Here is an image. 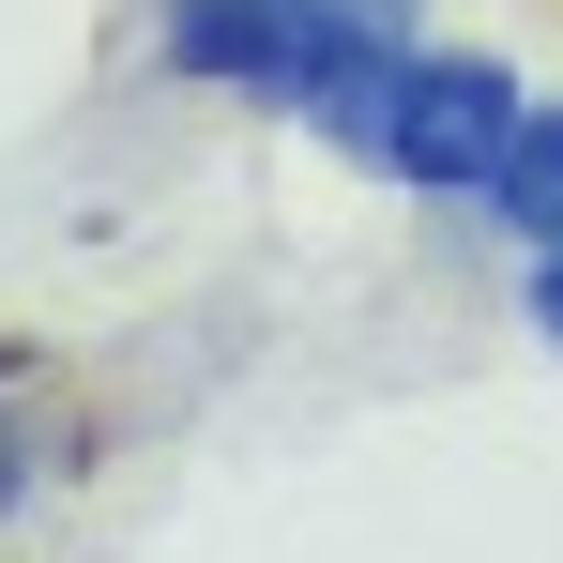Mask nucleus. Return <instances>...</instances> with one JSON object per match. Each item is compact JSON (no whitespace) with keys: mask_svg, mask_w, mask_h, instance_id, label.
<instances>
[{"mask_svg":"<svg viewBox=\"0 0 563 563\" xmlns=\"http://www.w3.org/2000/svg\"><path fill=\"white\" fill-rule=\"evenodd\" d=\"M153 46H168L184 77H229V92L305 107V122L351 153L366 107H380V77H396L427 31H411V0H168Z\"/></svg>","mask_w":563,"mask_h":563,"instance_id":"nucleus-1","label":"nucleus"},{"mask_svg":"<svg viewBox=\"0 0 563 563\" xmlns=\"http://www.w3.org/2000/svg\"><path fill=\"white\" fill-rule=\"evenodd\" d=\"M518 77L487 62V46H411L396 77H380V107H366V153L380 184H411V198H487V168H503V137H518Z\"/></svg>","mask_w":563,"mask_h":563,"instance_id":"nucleus-2","label":"nucleus"},{"mask_svg":"<svg viewBox=\"0 0 563 563\" xmlns=\"http://www.w3.org/2000/svg\"><path fill=\"white\" fill-rule=\"evenodd\" d=\"M487 213H503L518 244H563V92L518 107V137H503V168H487Z\"/></svg>","mask_w":563,"mask_h":563,"instance_id":"nucleus-3","label":"nucleus"},{"mask_svg":"<svg viewBox=\"0 0 563 563\" xmlns=\"http://www.w3.org/2000/svg\"><path fill=\"white\" fill-rule=\"evenodd\" d=\"M518 305H533V335L563 351V244H533V260H518Z\"/></svg>","mask_w":563,"mask_h":563,"instance_id":"nucleus-4","label":"nucleus"}]
</instances>
